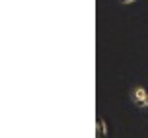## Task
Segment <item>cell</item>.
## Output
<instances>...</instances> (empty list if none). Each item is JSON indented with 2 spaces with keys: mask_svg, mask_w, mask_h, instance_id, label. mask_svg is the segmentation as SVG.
I'll return each mask as SVG.
<instances>
[{
  "mask_svg": "<svg viewBox=\"0 0 148 138\" xmlns=\"http://www.w3.org/2000/svg\"><path fill=\"white\" fill-rule=\"evenodd\" d=\"M131 99L136 107H140V109H148V92L146 87L142 86H134L131 89Z\"/></svg>",
  "mask_w": 148,
  "mask_h": 138,
  "instance_id": "obj_1",
  "label": "cell"
},
{
  "mask_svg": "<svg viewBox=\"0 0 148 138\" xmlns=\"http://www.w3.org/2000/svg\"><path fill=\"white\" fill-rule=\"evenodd\" d=\"M97 124H99L97 134H101V136H103V134H107V128H105V124H103V119H99V121H97Z\"/></svg>",
  "mask_w": 148,
  "mask_h": 138,
  "instance_id": "obj_2",
  "label": "cell"
},
{
  "mask_svg": "<svg viewBox=\"0 0 148 138\" xmlns=\"http://www.w3.org/2000/svg\"><path fill=\"white\" fill-rule=\"evenodd\" d=\"M121 4H134V2H138V0H119Z\"/></svg>",
  "mask_w": 148,
  "mask_h": 138,
  "instance_id": "obj_3",
  "label": "cell"
}]
</instances>
